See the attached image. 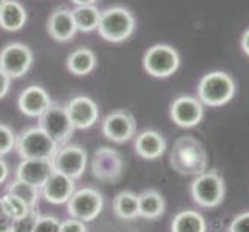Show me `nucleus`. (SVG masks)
I'll return each instance as SVG.
<instances>
[{"label":"nucleus","instance_id":"obj_1","mask_svg":"<svg viewBox=\"0 0 249 232\" xmlns=\"http://www.w3.org/2000/svg\"><path fill=\"white\" fill-rule=\"evenodd\" d=\"M170 166L179 175L196 177L208 170V152L194 136H179L170 152Z\"/></svg>","mask_w":249,"mask_h":232},{"label":"nucleus","instance_id":"obj_2","mask_svg":"<svg viewBox=\"0 0 249 232\" xmlns=\"http://www.w3.org/2000/svg\"><path fill=\"white\" fill-rule=\"evenodd\" d=\"M136 27L135 16L124 6H110L101 11L98 33L102 39L111 44H121L132 36Z\"/></svg>","mask_w":249,"mask_h":232},{"label":"nucleus","instance_id":"obj_3","mask_svg":"<svg viewBox=\"0 0 249 232\" xmlns=\"http://www.w3.org/2000/svg\"><path fill=\"white\" fill-rule=\"evenodd\" d=\"M196 91H198V99L203 106L221 107L232 101L237 91V85L229 73L211 71L201 77Z\"/></svg>","mask_w":249,"mask_h":232},{"label":"nucleus","instance_id":"obj_4","mask_svg":"<svg viewBox=\"0 0 249 232\" xmlns=\"http://www.w3.org/2000/svg\"><path fill=\"white\" fill-rule=\"evenodd\" d=\"M59 145L39 125L23 130L16 138V150L22 160H51Z\"/></svg>","mask_w":249,"mask_h":232},{"label":"nucleus","instance_id":"obj_5","mask_svg":"<svg viewBox=\"0 0 249 232\" xmlns=\"http://www.w3.org/2000/svg\"><path fill=\"white\" fill-rule=\"evenodd\" d=\"M225 179L215 170H206L196 175L191 184V195L201 208H217L225 200Z\"/></svg>","mask_w":249,"mask_h":232},{"label":"nucleus","instance_id":"obj_6","mask_svg":"<svg viewBox=\"0 0 249 232\" xmlns=\"http://www.w3.org/2000/svg\"><path fill=\"white\" fill-rule=\"evenodd\" d=\"M179 59L178 51L167 44H157L150 47L144 53L142 57V67L147 74L153 77H169L174 74L179 68Z\"/></svg>","mask_w":249,"mask_h":232},{"label":"nucleus","instance_id":"obj_7","mask_svg":"<svg viewBox=\"0 0 249 232\" xmlns=\"http://www.w3.org/2000/svg\"><path fill=\"white\" fill-rule=\"evenodd\" d=\"M104 208L102 194L93 187H84L74 191L71 198L67 201V211L71 218L81 220L84 223L93 221Z\"/></svg>","mask_w":249,"mask_h":232},{"label":"nucleus","instance_id":"obj_8","mask_svg":"<svg viewBox=\"0 0 249 232\" xmlns=\"http://www.w3.org/2000/svg\"><path fill=\"white\" fill-rule=\"evenodd\" d=\"M39 127L44 130L59 147H62L71 138L74 127L68 118L65 106L53 104L39 118Z\"/></svg>","mask_w":249,"mask_h":232},{"label":"nucleus","instance_id":"obj_9","mask_svg":"<svg viewBox=\"0 0 249 232\" xmlns=\"http://www.w3.org/2000/svg\"><path fill=\"white\" fill-rule=\"evenodd\" d=\"M89 157L81 145H62L51 158L54 172H59L71 179H78L87 169Z\"/></svg>","mask_w":249,"mask_h":232},{"label":"nucleus","instance_id":"obj_10","mask_svg":"<svg viewBox=\"0 0 249 232\" xmlns=\"http://www.w3.org/2000/svg\"><path fill=\"white\" fill-rule=\"evenodd\" d=\"M33 65V51L20 42H11L0 51V68L11 77L17 79L28 73Z\"/></svg>","mask_w":249,"mask_h":232},{"label":"nucleus","instance_id":"obj_11","mask_svg":"<svg viewBox=\"0 0 249 232\" xmlns=\"http://www.w3.org/2000/svg\"><path fill=\"white\" fill-rule=\"evenodd\" d=\"M169 113L170 119L178 127L191 128L201 123L204 116V107L198 98L191 96V94H181L172 101Z\"/></svg>","mask_w":249,"mask_h":232},{"label":"nucleus","instance_id":"obj_12","mask_svg":"<svg viewBox=\"0 0 249 232\" xmlns=\"http://www.w3.org/2000/svg\"><path fill=\"white\" fill-rule=\"evenodd\" d=\"M124 169L123 157L115 149L101 147L94 152L91 170L93 175L104 183H115L121 178Z\"/></svg>","mask_w":249,"mask_h":232},{"label":"nucleus","instance_id":"obj_13","mask_svg":"<svg viewBox=\"0 0 249 232\" xmlns=\"http://www.w3.org/2000/svg\"><path fill=\"white\" fill-rule=\"evenodd\" d=\"M102 133L111 143H125L136 133V121L125 110L111 111L102 121Z\"/></svg>","mask_w":249,"mask_h":232},{"label":"nucleus","instance_id":"obj_14","mask_svg":"<svg viewBox=\"0 0 249 232\" xmlns=\"http://www.w3.org/2000/svg\"><path fill=\"white\" fill-rule=\"evenodd\" d=\"M65 110L73 127L79 128V130L93 127L99 118L98 104L89 96H74L73 99L68 101Z\"/></svg>","mask_w":249,"mask_h":232},{"label":"nucleus","instance_id":"obj_15","mask_svg":"<svg viewBox=\"0 0 249 232\" xmlns=\"http://www.w3.org/2000/svg\"><path fill=\"white\" fill-rule=\"evenodd\" d=\"M17 106H19V110L25 116L40 118L53 106V102H51L50 94L44 87H40V85H28L19 94Z\"/></svg>","mask_w":249,"mask_h":232},{"label":"nucleus","instance_id":"obj_16","mask_svg":"<svg viewBox=\"0 0 249 232\" xmlns=\"http://www.w3.org/2000/svg\"><path fill=\"white\" fill-rule=\"evenodd\" d=\"M74 179L68 178L59 172H53L45 184L40 187L42 196L51 204H64L71 198L74 194Z\"/></svg>","mask_w":249,"mask_h":232},{"label":"nucleus","instance_id":"obj_17","mask_svg":"<svg viewBox=\"0 0 249 232\" xmlns=\"http://www.w3.org/2000/svg\"><path fill=\"white\" fill-rule=\"evenodd\" d=\"M53 172L51 160H22L17 166L16 178L40 189Z\"/></svg>","mask_w":249,"mask_h":232},{"label":"nucleus","instance_id":"obj_18","mask_svg":"<svg viewBox=\"0 0 249 232\" xmlns=\"http://www.w3.org/2000/svg\"><path fill=\"white\" fill-rule=\"evenodd\" d=\"M47 30L50 36L57 42L71 40L76 36V33H78L71 10H68V8H56L48 17Z\"/></svg>","mask_w":249,"mask_h":232},{"label":"nucleus","instance_id":"obj_19","mask_svg":"<svg viewBox=\"0 0 249 232\" xmlns=\"http://www.w3.org/2000/svg\"><path fill=\"white\" fill-rule=\"evenodd\" d=\"M135 152L144 160H157L166 152V140L157 130H144L135 140Z\"/></svg>","mask_w":249,"mask_h":232},{"label":"nucleus","instance_id":"obj_20","mask_svg":"<svg viewBox=\"0 0 249 232\" xmlns=\"http://www.w3.org/2000/svg\"><path fill=\"white\" fill-rule=\"evenodd\" d=\"M27 10L17 0H6L0 8V28L8 33L20 31L27 23Z\"/></svg>","mask_w":249,"mask_h":232},{"label":"nucleus","instance_id":"obj_21","mask_svg":"<svg viewBox=\"0 0 249 232\" xmlns=\"http://www.w3.org/2000/svg\"><path fill=\"white\" fill-rule=\"evenodd\" d=\"M96 67V54L87 47L71 51L67 57V68L74 76H87Z\"/></svg>","mask_w":249,"mask_h":232},{"label":"nucleus","instance_id":"obj_22","mask_svg":"<svg viewBox=\"0 0 249 232\" xmlns=\"http://www.w3.org/2000/svg\"><path fill=\"white\" fill-rule=\"evenodd\" d=\"M206 229L208 225L204 217L198 211L192 209L178 212L170 225V232H206Z\"/></svg>","mask_w":249,"mask_h":232},{"label":"nucleus","instance_id":"obj_23","mask_svg":"<svg viewBox=\"0 0 249 232\" xmlns=\"http://www.w3.org/2000/svg\"><path fill=\"white\" fill-rule=\"evenodd\" d=\"M140 200V217L147 220H157L160 218L166 209V203L162 195L158 191H144L138 195Z\"/></svg>","mask_w":249,"mask_h":232},{"label":"nucleus","instance_id":"obj_24","mask_svg":"<svg viewBox=\"0 0 249 232\" xmlns=\"http://www.w3.org/2000/svg\"><path fill=\"white\" fill-rule=\"evenodd\" d=\"M113 212L121 220H135L136 217H140L138 195L130 191L119 192L113 200Z\"/></svg>","mask_w":249,"mask_h":232},{"label":"nucleus","instance_id":"obj_25","mask_svg":"<svg viewBox=\"0 0 249 232\" xmlns=\"http://www.w3.org/2000/svg\"><path fill=\"white\" fill-rule=\"evenodd\" d=\"M76 30L82 33H91L98 30L101 11L94 5H84V6H74L71 10Z\"/></svg>","mask_w":249,"mask_h":232},{"label":"nucleus","instance_id":"obj_26","mask_svg":"<svg viewBox=\"0 0 249 232\" xmlns=\"http://www.w3.org/2000/svg\"><path fill=\"white\" fill-rule=\"evenodd\" d=\"M6 192L11 194L17 198H20L22 201H25L31 209H36V206L40 200V189L33 186V184H28L25 181H20V179H14L6 187Z\"/></svg>","mask_w":249,"mask_h":232},{"label":"nucleus","instance_id":"obj_27","mask_svg":"<svg viewBox=\"0 0 249 232\" xmlns=\"http://www.w3.org/2000/svg\"><path fill=\"white\" fill-rule=\"evenodd\" d=\"M2 198V203H3V206H5V209L8 211V214L14 218V220H17V218H22V217H25L27 214L30 212V211H33L30 206L25 203V201H22L20 198H17V196H14V195H11V194H5L3 196H0Z\"/></svg>","mask_w":249,"mask_h":232},{"label":"nucleus","instance_id":"obj_28","mask_svg":"<svg viewBox=\"0 0 249 232\" xmlns=\"http://www.w3.org/2000/svg\"><path fill=\"white\" fill-rule=\"evenodd\" d=\"M37 218H39V212L36 209L30 211L25 217L14 220L11 232H33Z\"/></svg>","mask_w":249,"mask_h":232},{"label":"nucleus","instance_id":"obj_29","mask_svg":"<svg viewBox=\"0 0 249 232\" xmlns=\"http://www.w3.org/2000/svg\"><path fill=\"white\" fill-rule=\"evenodd\" d=\"M13 149H16L14 132L8 125L0 124V157H5Z\"/></svg>","mask_w":249,"mask_h":232},{"label":"nucleus","instance_id":"obj_30","mask_svg":"<svg viewBox=\"0 0 249 232\" xmlns=\"http://www.w3.org/2000/svg\"><path fill=\"white\" fill-rule=\"evenodd\" d=\"M59 229H61V220L50 215H39L33 232H59Z\"/></svg>","mask_w":249,"mask_h":232},{"label":"nucleus","instance_id":"obj_31","mask_svg":"<svg viewBox=\"0 0 249 232\" xmlns=\"http://www.w3.org/2000/svg\"><path fill=\"white\" fill-rule=\"evenodd\" d=\"M229 232H249V211L242 212L231 221Z\"/></svg>","mask_w":249,"mask_h":232},{"label":"nucleus","instance_id":"obj_32","mask_svg":"<svg viewBox=\"0 0 249 232\" xmlns=\"http://www.w3.org/2000/svg\"><path fill=\"white\" fill-rule=\"evenodd\" d=\"M59 232H89L87 225L81 220L68 218L65 221H61V229Z\"/></svg>","mask_w":249,"mask_h":232},{"label":"nucleus","instance_id":"obj_33","mask_svg":"<svg viewBox=\"0 0 249 232\" xmlns=\"http://www.w3.org/2000/svg\"><path fill=\"white\" fill-rule=\"evenodd\" d=\"M13 223H14V218L8 214V211L5 209V206L2 203V198H0V232H11Z\"/></svg>","mask_w":249,"mask_h":232},{"label":"nucleus","instance_id":"obj_34","mask_svg":"<svg viewBox=\"0 0 249 232\" xmlns=\"http://www.w3.org/2000/svg\"><path fill=\"white\" fill-rule=\"evenodd\" d=\"M11 89V77L0 68V99L5 98Z\"/></svg>","mask_w":249,"mask_h":232},{"label":"nucleus","instance_id":"obj_35","mask_svg":"<svg viewBox=\"0 0 249 232\" xmlns=\"http://www.w3.org/2000/svg\"><path fill=\"white\" fill-rule=\"evenodd\" d=\"M8 175H10V167H8L6 161L0 157V184L6 181Z\"/></svg>","mask_w":249,"mask_h":232},{"label":"nucleus","instance_id":"obj_36","mask_svg":"<svg viewBox=\"0 0 249 232\" xmlns=\"http://www.w3.org/2000/svg\"><path fill=\"white\" fill-rule=\"evenodd\" d=\"M240 44H242L243 53L249 57V28L243 33V36H242V40H240Z\"/></svg>","mask_w":249,"mask_h":232},{"label":"nucleus","instance_id":"obj_37","mask_svg":"<svg viewBox=\"0 0 249 232\" xmlns=\"http://www.w3.org/2000/svg\"><path fill=\"white\" fill-rule=\"evenodd\" d=\"M74 6H84V5H94L98 0H70Z\"/></svg>","mask_w":249,"mask_h":232},{"label":"nucleus","instance_id":"obj_38","mask_svg":"<svg viewBox=\"0 0 249 232\" xmlns=\"http://www.w3.org/2000/svg\"><path fill=\"white\" fill-rule=\"evenodd\" d=\"M6 2V0H0V8H2L3 6V3Z\"/></svg>","mask_w":249,"mask_h":232}]
</instances>
